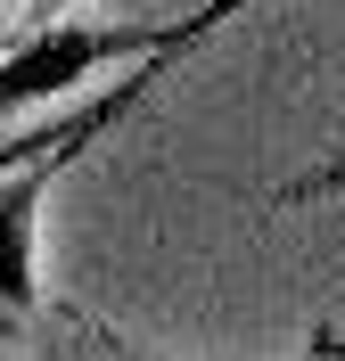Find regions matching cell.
Returning a JSON list of instances; mask_svg holds the SVG:
<instances>
[{
  "label": "cell",
  "instance_id": "obj_3",
  "mask_svg": "<svg viewBox=\"0 0 345 361\" xmlns=\"http://www.w3.org/2000/svg\"><path fill=\"white\" fill-rule=\"evenodd\" d=\"M173 58H181V49H157V58H132V66H115V82H107V90H91L83 107H66V115H49V123H25V132H0V173H8V164H17V157H42L49 140H66V132H83V123H123V115L140 107V90L157 82V74L173 66Z\"/></svg>",
  "mask_w": 345,
  "mask_h": 361
},
{
  "label": "cell",
  "instance_id": "obj_4",
  "mask_svg": "<svg viewBox=\"0 0 345 361\" xmlns=\"http://www.w3.org/2000/svg\"><path fill=\"white\" fill-rule=\"evenodd\" d=\"M337 189H345V148H337L329 164H313V173L279 180V189H272V205H321V197H337Z\"/></svg>",
  "mask_w": 345,
  "mask_h": 361
},
{
  "label": "cell",
  "instance_id": "obj_2",
  "mask_svg": "<svg viewBox=\"0 0 345 361\" xmlns=\"http://www.w3.org/2000/svg\"><path fill=\"white\" fill-rule=\"evenodd\" d=\"M107 132L115 123H83V132L49 140L42 157H17L0 173V329H17V320L42 312V205L58 189V173Z\"/></svg>",
  "mask_w": 345,
  "mask_h": 361
},
{
  "label": "cell",
  "instance_id": "obj_5",
  "mask_svg": "<svg viewBox=\"0 0 345 361\" xmlns=\"http://www.w3.org/2000/svg\"><path fill=\"white\" fill-rule=\"evenodd\" d=\"M238 8H247V0H206V17L222 25V17H238Z\"/></svg>",
  "mask_w": 345,
  "mask_h": 361
},
{
  "label": "cell",
  "instance_id": "obj_1",
  "mask_svg": "<svg viewBox=\"0 0 345 361\" xmlns=\"http://www.w3.org/2000/svg\"><path fill=\"white\" fill-rule=\"evenodd\" d=\"M198 33H214L206 8H189L181 25H83V17H49L42 33H25L17 49H0V115L42 107V99H66L91 74H115L132 58H157V49H189Z\"/></svg>",
  "mask_w": 345,
  "mask_h": 361
}]
</instances>
